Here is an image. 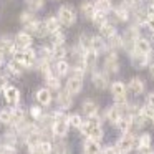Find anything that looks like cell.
<instances>
[{"instance_id": "32", "label": "cell", "mask_w": 154, "mask_h": 154, "mask_svg": "<svg viewBox=\"0 0 154 154\" xmlns=\"http://www.w3.org/2000/svg\"><path fill=\"white\" fill-rule=\"evenodd\" d=\"M109 90H111V94H113V96H123V94H126L128 86L123 81H114V83H111Z\"/></svg>"}, {"instance_id": "7", "label": "cell", "mask_w": 154, "mask_h": 154, "mask_svg": "<svg viewBox=\"0 0 154 154\" xmlns=\"http://www.w3.org/2000/svg\"><path fill=\"white\" fill-rule=\"evenodd\" d=\"M25 30H27L28 33H32L33 37H38V38H43L48 35L45 22H40V20H37V18H35L33 22H30L28 25H25Z\"/></svg>"}, {"instance_id": "22", "label": "cell", "mask_w": 154, "mask_h": 154, "mask_svg": "<svg viewBox=\"0 0 154 154\" xmlns=\"http://www.w3.org/2000/svg\"><path fill=\"white\" fill-rule=\"evenodd\" d=\"M134 50L139 51V53H144V55H149L152 51V47H151V42L144 37H139L136 42H134Z\"/></svg>"}, {"instance_id": "55", "label": "cell", "mask_w": 154, "mask_h": 154, "mask_svg": "<svg viewBox=\"0 0 154 154\" xmlns=\"http://www.w3.org/2000/svg\"><path fill=\"white\" fill-rule=\"evenodd\" d=\"M151 2H152V4H154V0H151Z\"/></svg>"}, {"instance_id": "38", "label": "cell", "mask_w": 154, "mask_h": 154, "mask_svg": "<svg viewBox=\"0 0 154 154\" xmlns=\"http://www.w3.org/2000/svg\"><path fill=\"white\" fill-rule=\"evenodd\" d=\"M91 22H93V25H94V27H98V28L103 27V25L108 22L106 14H104V12H101V10H98L96 14H94V17L91 18Z\"/></svg>"}, {"instance_id": "2", "label": "cell", "mask_w": 154, "mask_h": 154, "mask_svg": "<svg viewBox=\"0 0 154 154\" xmlns=\"http://www.w3.org/2000/svg\"><path fill=\"white\" fill-rule=\"evenodd\" d=\"M14 58L23 68H35L38 55L33 51V48H25V50H17V53L14 55Z\"/></svg>"}, {"instance_id": "25", "label": "cell", "mask_w": 154, "mask_h": 154, "mask_svg": "<svg viewBox=\"0 0 154 154\" xmlns=\"http://www.w3.org/2000/svg\"><path fill=\"white\" fill-rule=\"evenodd\" d=\"M103 136H104V131H103V128H101V124L91 121V128H90V133H88V137H91V139H94V141H101Z\"/></svg>"}, {"instance_id": "40", "label": "cell", "mask_w": 154, "mask_h": 154, "mask_svg": "<svg viewBox=\"0 0 154 154\" xmlns=\"http://www.w3.org/2000/svg\"><path fill=\"white\" fill-rule=\"evenodd\" d=\"M25 4H27V7L30 12H38V10L43 8L45 0H25Z\"/></svg>"}, {"instance_id": "46", "label": "cell", "mask_w": 154, "mask_h": 154, "mask_svg": "<svg viewBox=\"0 0 154 154\" xmlns=\"http://www.w3.org/2000/svg\"><path fill=\"white\" fill-rule=\"evenodd\" d=\"M43 109H42L40 106H30V116H32V119L33 121H38V119H42V116H43Z\"/></svg>"}, {"instance_id": "37", "label": "cell", "mask_w": 154, "mask_h": 154, "mask_svg": "<svg viewBox=\"0 0 154 154\" xmlns=\"http://www.w3.org/2000/svg\"><path fill=\"white\" fill-rule=\"evenodd\" d=\"M53 154H71V149L65 141H58L53 146Z\"/></svg>"}, {"instance_id": "42", "label": "cell", "mask_w": 154, "mask_h": 154, "mask_svg": "<svg viewBox=\"0 0 154 154\" xmlns=\"http://www.w3.org/2000/svg\"><path fill=\"white\" fill-rule=\"evenodd\" d=\"M139 113L146 118V121H154V108H151L149 104H144L139 108Z\"/></svg>"}, {"instance_id": "36", "label": "cell", "mask_w": 154, "mask_h": 154, "mask_svg": "<svg viewBox=\"0 0 154 154\" xmlns=\"http://www.w3.org/2000/svg\"><path fill=\"white\" fill-rule=\"evenodd\" d=\"M53 47V57L55 60H65L66 58L68 50L65 48V45H51Z\"/></svg>"}, {"instance_id": "45", "label": "cell", "mask_w": 154, "mask_h": 154, "mask_svg": "<svg viewBox=\"0 0 154 154\" xmlns=\"http://www.w3.org/2000/svg\"><path fill=\"white\" fill-rule=\"evenodd\" d=\"M78 45H80L83 50H91V37L90 35H81L80 37V42H78Z\"/></svg>"}, {"instance_id": "53", "label": "cell", "mask_w": 154, "mask_h": 154, "mask_svg": "<svg viewBox=\"0 0 154 154\" xmlns=\"http://www.w3.org/2000/svg\"><path fill=\"white\" fill-rule=\"evenodd\" d=\"M149 73H151V75H152V76H154V63H152V65H151V66H149Z\"/></svg>"}, {"instance_id": "35", "label": "cell", "mask_w": 154, "mask_h": 154, "mask_svg": "<svg viewBox=\"0 0 154 154\" xmlns=\"http://www.w3.org/2000/svg\"><path fill=\"white\" fill-rule=\"evenodd\" d=\"M12 118H14V123L12 124H20L25 121V111L22 108H12Z\"/></svg>"}, {"instance_id": "19", "label": "cell", "mask_w": 154, "mask_h": 154, "mask_svg": "<svg viewBox=\"0 0 154 154\" xmlns=\"http://www.w3.org/2000/svg\"><path fill=\"white\" fill-rule=\"evenodd\" d=\"M65 90H66L68 93L71 94V96L81 93V90H83V80L70 76V78H68V81H66V86H65Z\"/></svg>"}, {"instance_id": "48", "label": "cell", "mask_w": 154, "mask_h": 154, "mask_svg": "<svg viewBox=\"0 0 154 154\" xmlns=\"http://www.w3.org/2000/svg\"><path fill=\"white\" fill-rule=\"evenodd\" d=\"M51 45H65V40H66V37H65L63 32H57V33L51 35Z\"/></svg>"}, {"instance_id": "3", "label": "cell", "mask_w": 154, "mask_h": 154, "mask_svg": "<svg viewBox=\"0 0 154 154\" xmlns=\"http://www.w3.org/2000/svg\"><path fill=\"white\" fill-rule=\"evenodd\" d=\"M58 18H60V22L63 25L70 27V25H73L76 22V12H75V8L71 5L65 4L58 8Z\"/></svg>"}, {"instance_id": "54", "label": "cell", "mask_w": 154, "mask_h": 154, "mask_svg": "<svg viewBox=\"0 0 154 154\" xmlns=\"http://www.w3.org/2000/svg\"><path fill=\"white\" fill-rule=\"evenodd\" d=\"M0 149H2V143H0Z\"/></svg>"}, {"instance_id": "51", "label": "cell", "mask_w": 154, "mask_h": 154, "mask_svg": "<svg viewBox=\"0 0 154 154\" xmlns=\"http://www.w3.org/2000/svg\"><path fill=\"white\" fill-rule=\"evenodd\" d=\"M146 104H149L151 108H154V93H149L146 98Z\"/></svg>"}, {"instance_id": "13", "label": "cell", "mask_w": 154, "mask_h": 154, "mask_svg": "<svg viewBox=\"0 0 154 154\" xmlns=\"http://www.w3.org/2000/svg\"><path fill=\"white\" fill-rule=\"evenodd\" d=\"M81 109H83V113L86 114L93 123H100V121H96V118H98V104L94 103L93 100H85L83 103H81Z\"/></svg>"}, {"instance_id": "30", "label": "cell", "mask_w": 154, "mask_h": 154, "mask_svg": "<svg viewBox=\"0 0 154 154\" xmlns=\"http://www.w3.org/2000/svg\"><path fill=\"white\" fill-rule=\"evenodd\" d=\"M116 126H118V129H119L123 134L131 133V128H133V118H131L129 114H128V116H123L121 121L116 124Z\"/></svg>"}, {"instance_id": "24", "label": "cell", "mask_w": 154, "mask_h": 154, "mask_svg": "<svg viewBox=\"0 0 154 154\" xmlns=\"http://www.w3.org/2000/svg\"><path fill=\"white\" fill-rule=\"evenodd\" d=\"M91 50H94L98 55L108 50V42H104V38L101 37H91Z\"/></svg>"}, {"instance_id": "31", "label": "cell", "mask_w": 154, "mask_h": 154, "mask_svg": "<svg viewBox=\"0 0 154 154\" xmlns=\"http://www.w3.org/2000/svg\"><path fill=\"white\" fill-rule=\"evenodd\" d=\"M151 143H152V137L151 134L144 133L137 137V151H146V149H151Z\"/></svg>"}, {"instance_id": "21", "label": "cell", "mask_w": 154, "mask_h": 154, "mask_svg": "<svg viewBox=\"0 0 154 154\" xmlns=\"http://www.w3.org/2000/svg\"><path fill=\"white\" fill-rule=\"evenodd\" d=\"M61 22H60V18L58 17H48V18H45V27H47V32H48V35H53V33H57V32H61Z\"/></svg>"}, {"instance_id": "18", "label": "cell", "mask_w": 154, "mask_h": 154, "mask_svg": "<svg viewBox=\"0 0 154 154\" xmlns=\"http://www.w3.org/2000/svg\"><path fill=\"white\" fill-rule=\"evenodd\" d=\"M121 118H123V109H121L119 106H109L108 108V111H106V121L109 124H114L116 126L118 123L121 121Z\"/></svg>"}, {"instance_id": "15", "label": "cell", "mask_w": 154, "mask_h": 154, "mask_svg": "<svg viewBox=\"0 0 154 154\" xmlns=\"http://www.w3.org/2000/svg\"><path fill=\"white\" fill-rule=\"evenodd\" d=\"M4 98L12 108H15V106H18V103H20V91H18L15 86H8L7 90L4 91Z\"/></svg>"}, {"instance_id": "41", "label": "cell", "mask_w": 154, "mask_h": 154, "mask_svg": "<svg viewBox=\"0 0 154 154\" xmlns=\"http://www.w3.org/2000/svg\"><path fill=\"white\" fill-rule=\"evenodd\" d=\"M96 8L101 12H104V14H108V12L113 10V2L111 0H96Z\"/></svg>"}, {"instance_id": "33", "label": "cell", "mask_w": 154, "mask_h": 154, "mask_svg": "<svg viewBox=\"0 0 154 154\" xmlns=\"http://www.w3.org/2000/svg\"><path fill=\"white\" fill-rule=\"evenodd\" d=\"M45 81H47V88H50L51 91H60L61 90V81H60V76H57V75H51V76L45 78Z\"/></svg>"}, {"instance_id": "52", "label": "cell", "mask_w": 154, "mask_h": 154, "mask_svg": "<svg viewBox=\"0 0 154 154\" xmlns=\"http://www.w3.org/2000/svg\"><path fill=\"white\" fill-rule=\"evenodd\" d=\"M5 57H7V55H5L4 51L0 50V66H2V65H4V61H5Z\"/></svg>"}, {"instance_id": "47", "label": "cell", "mask_w": 154, "mask_h": 154, "mask_svg": "<svg viewBox=\"0 0 154 154\" xmlns=\"http://www.w3.org/2000/svg\"><path fill=\"white\" fill-rule=\"evenodd\" d=\"M68 119H70V126L78 128V129H80V126L83 124V121H85L80 114H70V116H68Z\"/></svg>"}, {"instance_id": "17", "label": "cell", "mask_w": 154, "mask_h": 154, "mask_svg": "<svg viewBox=\"0 0 154 154\" xmlns=\"http://www.w3.org/2000/svg\"><path fill=\"white\" fill-rule=\"evenodd\" d=\"M81 15H83L85 18H88V20H91V18L94 17V14L98 12L96 8V2H93V0H85V2H81Z\"/></svg>"}, {"instance_id": "49", "label": "cell", "mask_w": 154, "mask_h": 154, "mask_svg": "<svg viewBox=\"0 0 154 154\" xmlns=\"http://www.w3.org/2000/svg\"><path fill=\"white\" fill-rule=\"evenodd\" d=\"M8 86H10V85H8V78H7V75L0 73V91H5Z\"/></svg>"}, {"instance_id": "16", "label": "cell", "mask_w": 154, "mask_h": 154, "mask_svg": "<svg viewBox=\"0 0 154 154\" xmlns=\"http://www.w3.org/2000/svg\"><path fill=\"white\" fill-rule=\"evenodd\" d=\"M83 154H103V147H101L100 141L88 137L83 143Z\"/></svg>"}, {"instance_id": "4", "label": "cell", "mask_w": 154, "mask_h": 154, "mask_svg": "<svg viewBox=\"0 0 154 154\" xmlns=\"http://www.w3.org/2000/svg\"><path fill=\"white\" fill-rule=\"evenodd\" d=\"M136 143H137L136 136L131 134V133H126V134H123V136L119 137V141H118L116 146H118V149H119L123 154H128V152H131V151L134 149Z\"/></svg>"}, {"instance_id": "14", "label": "cell", "mask_w": 154, "mask_h": 154, "mask_svg": "<svg viewBox=\"0 0 154 154\" xmlns=\"http://www.w3.org/2000/svg\"><path fill=\"white\" fill-rule=\"evenodd\" d=\"M35 98H37L40 106H50L51 101H53V94H51L50 88H40V90L35 93Z\"/></svg>"}, {"instance_id": "26", "label": "cell", "mask_w": 154, "mask_h": 154, "mask_svg": "<svg viewBox=\"0 0 154 154\" xmlns=\"http://www.w3.org/2000/svg\"><path fill=\"white\" fill-rule=\"evenodd\" d=\"M129 8H126L123 4L119 5V7H114L113 8V15H114V18H116L118 22H128L129 20Z\"/></svg>"}, {"instance_id": "11", "label": "cell", "mask_w": 154, "mask_h": 154, "mask_svg": "<svg viewBox=\"0 0 154 154\" xmlns=\"http://www.w3.org/2000/svg\"><path fill=\"white\" fill-rule=\"evenodd\" d=\"M57 106L60 108L61 111L70 109V108L73 106V96H71L66 90H63V91L60 90L58 94H57Z\"/></svg>"}, {"instance_id": "28", "label": "cell", "mask_w": 154, "mask_h": 154, "mask_svg": "<svg viewBox=\"0 0 154 154\" xmlns=\"http://www.w3.org/2000/svg\"><path fill=\"white\" fill-rule=\"evenodd\" d=\"M100 33H101V37H103L104 40H109L111 37L116 35V27H114L111 22H106L103 27H100Z\"/></svg>"}, {"instance_id": "56", "label": "cell", "mask_w": 154, "mask_h": 154, "mask_svg": "<svg viewBox=\"0 0 154 154\" xmlns=\"http://www.w3.org/2000/svg\"><path fill=\"white\" fill-rule=\"evenodd\" d=\"M53 2H58V0H53Z\"/></svg>"}, {"instance_id": "20", "label": "cell", "mask_w": 154, "mask_h": 154, "mask_svg": "<svg viewBox=\"0 0 154 154\" xmlns=\"http://www.w3.org/2000/svg\"><path fill=\"white\" fill-rule=\"evenodd\" d=\"M71 71V66L70 63H68L66 60H57L53 65V73L57 75V76H66V75H70Z\"/></svg>"}, {"instance_id": "12", "label": "cell", "mask_w": 154, "mask_h": 154, "mask_svg": "<svg viewBox=\"0 0 154 154\" xmlns=\"http://www.w3.org/2000/svg\"><path fill=\"white\" fill-rule=\"evenodd\" d=\"M129 60L133 63V66L141 70V68H146L149 65V55H144V53H139V51L133 50V51H129Z\"/></svg>"}, {"instance_id": "10", "label": "cell", "mask_w": 154, "mask_h": 154, "mask_svg": "<svg viewBox=\"0 0 154 154\" xmlns=\"http://www.w3.org/2000/svg\"><path fill=\"white\" fill-rule=\"evenodd\" d=\"M0 50L4 51L5 55H12L14 57L17 53V45H15V38H10L8 35H2L0 37Z\"/></svg>"}, {"instance_id": "5", "label": "cell", "mask_w": 154, "mask_h": 154, "mask_svg": "<svg viewBox=\"0 0 154 154\" xmlns=\"http://www.w3.org/2000/svg\"><path fill=\"white\" fill-rule=\"evenodd\" d=\"M91 80H93V85L98 88V90H106L109 88V78H108V71H101V70H93V75H91Z\"/></svg>"}, {"instance_id": "8", "label": "cell", "mask_w": 154, "mask_h": 154, "mask_svg": "<svg viewBox=\"0 0 154 154\" xmlns=\"http://www.w3.org/2000/svg\"><path fill=\"white\" fill-rule=\"evenodd\" d=\"M96 61H98V53L94 50H86L83 55V58L80 60V65L85 68L86 71H93L96 68Z\"/></svg>"}, {"instance_id": "50", "label": "cell", "mask_w": 154, "mask_h": 154, "mask_svg": "<svg viewBox=\"0 0 154 154\" xmlns=\"http://www.w3.org/2000/svg\"><path fill=\"white\" fill-rule=\"evenodd\" d=\"M103 154H123L119 149H118V146H106V147H103Z\"/></svg>"}, {"instance_id": "6", "label": "cell", "mask_w": 154, "mask_h": 154, "mask_svg": "<svg viewBox=\"0 0 154 154\" xmlns=\"http://www.w3.org/2000/svg\"><path fill=\"white\" fill-rule=\"evenodd\" d=\"M104 71L108 73H118L119 71V58H118L116 50H109L104 58Z\"/></svg>"}, {"instance_id": "43", "label": "cell", "mask_w": 154, "mask_h": 154, "mask_svg": "<svg viewBox=\"0 0 154 154\" xmlns=\"http://www.w3.org/2000/svg\"><path fill=\"white\" fill-rule=\"evenodd\" d=\"M85 73H86V70H85L81 65H76V66H71V71H70V76L73 78H80V80H83L85 78Z\"/></svg>"}, {"instance_id": "44", "label": "cell", "mask_w": 154, "mask_h": 154, "mask_svg": "<svg viewBox=\"0 0 154 154\" xmlns=\"http://www.w3.org/2000/svg\"><path fill=\"white\" fill-rule=\"evenodd\" d=\"M35 20V15H33V12H30V10H27V12H22L20 14V22H22V25H28L30 22H33Z\"/></svg>"}, {"instance_id": "27", "label": "cell", "mask_w": 154, "mask_h": 154, "mask_svg": "<svg viewBox=\"0 0 154 154\" xmlns=\"http://www.w3.org/2000/svg\"><path fill=\"white\" fill-rule=\"evenodd\" d=\"M38 58L45 61H51L53 60V47L51 45H42L40 50H38Z\"/></svg>"}, {"instance_id": "9", "label": "cell", "mask_w": 154, "mask_h": 154, "mask_svg": "<svg viewBox=\"0 0 154 154\" xmlns=\"http://www.w3.org/2000/svg\"><path fill=\"white\" fill-rule=\"evenodd\" d=\"M15 45H17L18 50H25V48H30L32 43H33V35L28 33L27 30H22L15 35Z\"/></svg>"}, {"instance_id": "29", "label": "cell", "mask_w": 154, "mask_h": 154, "mask_svg": "<svg viewBox=\"0 0 154 154\" xmlns=\"http://www.w3.org/2000/svg\"><path fill=\"white\" fill-rule=\"evenodd\" d=\"M22 70H23V66H22V65L15 60V58L7 63V73L12 75V76H17V78L22 76Z\"/></svg>"}, {"instance_id": "1", "label": "cell", "mask_w": 154, "mask_h": 154, "mask_svg": "<svg viewBox=\"0 0 154 154\" xmlns=\"http://www.w3.org/2000/svg\"><path fill=\"white\" fill-rule=\"evenodd\" d=\"M70 114H65L63 111H57L53 113V126H51V133H53L55 137L58 139H63L68 134V129H70V119H68Z\"/></svg>"}, {"instance_id": "23", "label": "cell", "mask_w": 154, "mask_h": 154, "mask_svg": "<svg viewBox=\"0 0 154 154\" xmlns=\"http://www.w3.org/2000/svg\"><path fill=\"white\" fill-rule=\"evenodd\" d=\"M128 90L133 94H143L146 91V85H144V81L141 78H131L129 85H128Z\"/></svg>"}, {"instance_id": "57", "label": "cell", "mask_w": 154, "mask_h": 154, "mask_svg": "<svg viewBox=\"0 0 154 154\" xmlns=\"http://www.w3.org/2000/svg\"><path fill=\"white\" fill-rule=\"evenodd\" d=\"M152 124H154V121H152Z\"/></svg>"}, {"instance_id": "34", "label": "cell", "mask_w": 154, "mask_h": 154, "mask_svg": "<svg viewBox=\"0 0 154 154\" xmlns=\"http://www.w3.org/2000/svg\"><path fill=\"white\" fill-rule=\"evenodd\" d=\"M123 45H124L123 37H121V35H118V33L108 40V47H109L111 50H119V48H123Z\"/></svg>"}, {"instance_id": "39", "label": "cell", "mask_w": 154, "mask_h": 154, "mask_svg": "<svg viewBox=\"0 0 154 154\" xmlns=\"http://www.w3.org/2000/svg\"><path fill=\"white\" fill-rule=\"evenodd\" d=\"M14 118H12V109H0V124L12 126Z\"/></svg>"}]
</instances>
